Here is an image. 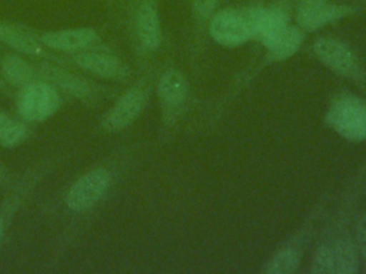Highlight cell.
I'll return each instance as SVG.
<instances>
[{
    "label": "cell",
    "instance_id": "2e32d148",
    "mask_svg": "<svg viewBox=\"0 0 366 274\" xmlns=\"http://www.w3.org/2000/svg\"><path fill=\"white\" fill-rule=\"evenodd\" d=\"M286 24H289V17L283 9L280 7L257 9L254 37L260 39L262 43H264L272 36H274L279 30H282Z\"/></svg>",
    "mask_w": 366,
    "mask_h": 274
},
{
    "label": "cell",
    "instance_id": "277c9868",
    "mask_svg": "<svg viewBox=\"0 0 366 274\" xmlns=\"http://www.w3.org/2000/svg\"><path fill=\"white\" fill-rule=\"evenodd\" d=\"M112 176L104 168H94L79 177L69 188L66 204L71 211L81 213L92 208L107 193Z\"/></svg>",
    "mask_w": 366,
    "mask_h": 274
},
{
    "label": "cell",
    "instance_id": "cb8c5ba5",
    "mask_svg": "<svg viewBox=\"0 0 366 274\" xmlns=\"http://www.w3.org/2000/svg\"><path fill=\"white\" fill-rule=\"evenodd\" d=\"M3 233H4V221L0 217V244H1V238H3Z\"/></svg>",
    "mask_w": 366,
    "mask_h": 274
},
{
    "label": "cell",
    "instance_id": "9c48e42d",
    "mask_svg": "<svg viewBox=\"0 0 366 274\" xmlns=\"http://www.w3.org/2000/svg\"><path fill=\"white\" fill-rule=\"evenodd\" d=\"M73 61L99 77L120 78L127 73V67L116 57L102 51H80L73 56Z\"/></svg>",
    "mask_w": 366,
    "mask_h": 274
},
{
    "label": "cell",
    "instance_id": "7a4b0ae2",
    "mask_svg": "<svg viewBox=\"0 0 366 274\" xmlns=\"http://www.w3.org/2000/svg\"><path fill=\"white\" fill-rule=\"evenodd\" d=\"M326 123L345 138L366 140V103L353 96H342L329 107Z\"/></svg>",
    "mask_w": 366,
    "mask_h": 274
},
{
    "label": "cell",
    "instance_id": "6da1fadb",
    "mask_svg": "<svg viewBox=\"0 0 366 274\" xmlns=\"http://www.w3.org/2000/svg\"><path fill=\"white\" fill-rule=\"evenodd\" d=\"M257 9H227L214 14L210 23L212 37L222 46H237L254 37Z\"/></svg>",
    "mask_w": 366,
    "mask_h": 274
},
{
    "label": "cell",
    "instance_id": "603a6c76",
    "mask_svg": "<svg viewBox=\"0 0 366 274\" xmlns=\"http://www.w3.org/2000/svg\"><path fill=\"white\" fill-rule=\"evenodd\" d=\"M11 120H13V118H11L7 113H4V111L0 110V134H1V131L9 126V123H10Z\"/></svg>",
    "mask_w": 366,
    "mask_h": 274
},
{
    "label": "cell",
    "instance_id": "d4e9b609",
    "mask_svg": "<svg viewBox=\"0 0 366 274\" xmlns=\"http://www.w3.org/2000/svg\"><path fill=\"white\" fill-rule=\"evenodd\" d=\"M317 1H326V0H299L300 4H307V3H317Z\"/></svg>",
    "mask_w": 366,
    "mask_h": 274
},
{
    "label": "cell",
    "instance_id": "484cf974",
    "mask_svg": "<svg viewBox=\"0 0 366 274\" xmlns=\"http://www.w3.org/2000/svg\"><path fill=\"white\" fill-rule=\"evenodd\" d=\"M1 176H3V171H1V168H0V178H1Z\"/></svg>",
    "mask_w": 366,
    "mask_h": 274
},
{
    "label": "cell",
    "instance_id": "7402d4cb",
    "mask_svg": "<svg viewBox=\"0 0 366 274\" xmlns=\"http://www.w3.org/2000/svg\"><path fill=\"white\" fill-rule=\"evenodd\" d=\"M357 240H359L360 250L366 257V215L362 217V220L357 224Z\"/></svg>",
    "mask_w": 366,
    "mask_h": 274
},
{
    "label": "cell",
    "instance_id": "ac0fdd59",
    "mask_svg": "<svg viewBox=\"0 0 366 274\" xmlns=\"http://www.w3.org/2000/svg\"><path fill=\"white\" fill-rule=\"evenodd\" d=\"M299 265V255L293 250H282L274 254L264 267V273L269 274H289Z\"/></svg>",
    "mask_w": 366,
    "mask_h": 274
},
{
    "label": "cell",
    "instance_id": "d6986e66",
    "mask_svg": "<svg viewBox=\"0 0 366 274\" xmlns=\"http://www.w3.org/2000/svg\"><path fill=\"white\" fill-rule=\"evenodd\" d=\"M27 134H29V128L24 123L11 120L9 123V126L0 134V146H3L6 148L17 147L26 140Z\"/></svg>",
    "mask_w": 366,
    "mask_h": 274
},
{
    "label": "cell",
    "instance_id": "4fadbf2b",
    "mask_svg": "<svg viewBox=\"0 0 366 274\" xmlns=\"http://www.w3.org/2000/svg\"><path fill=\"white\" fill-rule=\"evenodd\" d=\"M303 33L300 29L286 24L274 36L266 40L263 44L269 51V57L273 60H285L290 57L302 44Z\"/></svg>",
    "mask_w": 366,
    "mask_h": 274
},
{
    "label": "cell",
    "instance_id": "7c38bea8",
    "mask_svg": "<svg viewBox=\"0 0 366 274\" xmlns=\"http://www.w3.org/2000/svg\"><path fill=\"white\" fill-rule=\"evenodd\" d=\"M0 41L6 43L7 46L13 47L14 50L30 54L34 57L46 56L44 44L31 36L29 31H26L23 27L10 24V23H0Z\"/></svg>",
    "mask_w": 366,
    "mask_h": 274
},
{
    "label": "cell",
    "instance_id": "ffe728a7",
    "mask_svg": "<svg viewBox=\"0 0 366 274\" xmlns=\"http://www.w3.org/2000/svg\"><path fill=\"white\" fill-rule=\"evenodd\" d=\"M313 273H333V254L332 247L323 245L320 247L312 261Z\"/></svg>",
    "mask_w": 366,
    "mask_h": 274
},
{
    "label": "cell",
    "instance_id": "8992f818",
    "mask_svg": "<svg viewBox=\"0 0 366 274\" xmlns=\"http://www.w3.org/2000/svg\"><path fill=\"white\" fill-rule=\"evenodd\" d=\"M313 50L320 61H323L339 74L352 77L357 71V63L355 56L343 43L337 40L319 39L313 44Z\"/></svg>",
    "mask_w": 366,
    "mask_h": 274
},
{
    "label": "cell",
    "instance_id": "8fae6325",
    "mask_svg": "<svg viewBox=\"0 0 366 274\" xmlns=\"http://www.w3.org/2000/svg\"><path fill=\"white\" fill-rule=\"evenodd\" d=\"M136 30L142 46L147 50H156L160 44V24L156 6L152 0H143L136 14Z\"/></svg>",
    "mask_w": 366,
    "mask_h": 274
},
{
    "label": "cell",
    "instance_id": "ba28073f",
    "mask_svg": "<svg viewBox=\"0 0 366 274\" xmlns=\"http://www.w3.org/2000/svg\"><path fill=\"white\" fill-rule=\"evenodd\" d=\"M352 11L349 6L333 4L327 1L300 4L296 20L305 30H316L325 24L339 20Z\"/></svg>",
    "mask_w": 366,
    "mask_h": 274
},
{
    "label": "cell",
    "instance_id": "5bb4252c",
    "mask_svg": "<svg viewBox=\"0 0 366 274\" xmlns=\"http://www.w3.org/2000/svg\"><path fill=\"white\" fill-rule=\"evenodd\" d=\"M187 90H189V87H187V81H186L184 76L174 68L163 73V76L159 80L157 91H159L162 101L166 106L173 107V106L180 104L186 98Z\"/></svg>",
    "mask_w": 366,
    "mask_h": 274
},
{
    "label": "cell",
    "instance_id": "5b68a950",
    "mask_svg": "<svg viewBox=\"0 0 366 274\" xmlns=\"http://www.w3.org/2000/svg\"><path fill=\"white\" fill-rule=\"evenodd\" d=\"M146 101L147 93L143 88H130L106 113L104 118L102 120V127L107 131H120L126 128L140 114L146 106Z\"/></svg>",
    "mask_w": 366,
    "mask_h": 274
},
{
    "label": "cell",
    "instance_id": "9a60e30c",
    "mask_svg": "<svg viewBox=\"0 0 366 274\" xmlns=\"http://www.w3.org/2000/svg\"><path fill=\"white\" fill-rule=\"evenodd\" d=\"M1 74L6 81L20 88L36 81L34 68L17 54H7L1 60Z\"/></svg>",
    "mask_w": 366,
    "mask_h": 274
},
{
    "label": "cell",
    "instance_id": "e0dca14e",
    "mask_svg": "<svg viewBox=\"0 0 366 274\" xmlns=\"http://www.w3.org/2000/svg\"><path fill=\"white\" fill-rule=\"evenodd\" d=\"M333 254V273L350 274L357 271V254L355 247L347 240H339L332 247Z\"/></svg>",
    "mask_w": 366,
    "mask_h": 274
},
{
    "label": "cell",
    "instance_id": "3957f363",
    "mask_svg": "<svg viewBox=\"0 0 366 274\" xmlns=\"http://www.w3.org/2000/svg\"><path fill=\"white\" fill-rule=\"evenodd\" d=\"M61 104L57 88L49 81H33L21 88L19 113L27 121H44L51 117Z\"/></svg>",
    "mask_w": 366,
    "mask_h": 274
},
{
    "label": "cell",
    "instance_id": "44dd1931",
    "mask_svg": "<svg viewBox=\"0 0 366 274\" xmlns=\"http://www.w3.org/2000/svg\"><path fill=\"white\" fill-rule=\"evenodd\" d=\"M192 3L193 10L199 17H207L213 11L217 0H192Z\"/></svg>",
    "mask_w": 366,
    "mask_h": 274
},
{
    "label": "cell",
    "instance_id": "52a82bcc",
    "mask_svg": "<svg viewBox=\"0 0 366 274\" xmlns=\"http://www.w3.org/2000/svg\"><path fill=\"white\" fill-rule=\"evenodd\" d=\"M40 41L59 51H80L97 41V33L92 27H77L47 31L40 36Z\"/></svg>",
    "mask_w": 366,
    "mask_h": 274
},
{
    "label": "cell",
    "instance_id": "30bf717a",
    "mask_svg": "<svg viewBox=\"0 0 366 274\" xmlns=\"http://www.w3.org/2000/svg\"><path fill=\"white\" fill-rule=\"evenodd\" d=\"M40 71L49 83H51L53 86H57L59 88L64 90L66 93H69L74 97L86 98V97L93 96V93H94L93 86L89 81H86L84 78H81L70 71H66L64 68H60L57 66L44 63L40 66Z\"/></svg>",
    "mask_w": 366,
    "mask_h": 274
}]
</instances>
